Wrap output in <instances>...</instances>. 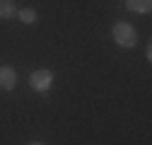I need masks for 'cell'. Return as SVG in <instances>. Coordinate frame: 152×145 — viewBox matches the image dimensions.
<instances>
[{
  "mask_svg": "<svg viewBox=\"0 0 152 145\" xmlns=\"http://www.w3.org/2000/svg\"><path fill=\"white\" fill-rule=\"evenodd\" d=\"M51 82H53V75L48 70H34L29 75V85L36 89V92H48Z\"/></svg>",
  "mask_w": 152,
  "mask_h": 145,
  "instance_id": "obj_2",
  "label": "cell"
},
{
  "mask_svg": "<svg viewBox=\"0 0 152 145\" xmlns=\"http://www.w3.org/2000/svg\"><path fill=\"white\" fill-rule=\"evenodd\" d=\"M15 15H17V7H15L12 0H0V17H3V20H10Z\"/></svg>",
  "mask_w": 152,
  "mask_h": 145,
  "instance_id": "obj_5",
  "label": "cell"
},
{
  "mask_svg": "<svg viewBox=\"0 0 152 145\" xmlns=\"http://www.w3.org/2000/svg\"><path fill=\"white\" fill-rule=\"evenodd\" d=\"M29 145H44V143H29Z\"/></svg>",
  "mask_w": 152,
  "mask_h": 145,
  "instance_id": "obj_7",
  "label": "cell"
},
{
  "mask_svg": "<svg viewBox=\"0 0 152 145\" xmlns=\"http://www.w3.org/2000/svg\"><path fill=\"white\" fill-rule=\"evenodd\" d=\"M17 17H20L24 24H34V22H36V12H34L31 7H24L22 12H17Z\"/></svg>",
  "mask_w": 152,
  "mask_h": 145,
  "instance_id": "obj_6",
  "label": "cell"
},
{
  "mask_svg": "<svg viewBox=\"0 0 152 145\" xmlns=\"http://www.w3.org/2000/svg\"><path fill=\"white\" fill-rule=\"evenodd\" d=\"M111 36H113V41H116L118 46H123V48H133L135 41H138L135 29H133V24H128V22H116L113 29H111Z\"/></svg>",
  "mask_w": 152,
  "mask_h": 145,
  "instance_id": "obj_1",
  "label": "cell"
},
{
  "mask_svg": "<svg viewBox=\"0 0 152 145\" xmlns=\"http://www.w3.org/2000/svg\"><path fill=\"white\" fill-rule=\"evenodd\" d=\"M17 85V72L10 68V65H0V89H15Z\"/></svg>",
  "mask_w": 152,
  "mask_h": 145,
  "instance_id": "obj_3",
  "label": "cell"
},
{
  "mask_svg": "<svg viewBox=\"0 0 152 145\" xmlns=\"http://www.w3.org/2000/svg\"><path fill=\"white\" fill-rule=\"evenodd\" d=\"M126 5L130 12H138V15H147L152 10V0H126Z\"/></svg>",
  "mask_w": 152,
  "mask_h": 145,
  "instance_id": "obj_4",
  "label": "cell"
}]
</instances>
